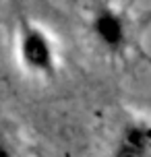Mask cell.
Instances as JSON below:
<instances>
[{
    "label": "cell",
    "instance_id": "obj_1",
    "mask_svg": "<svg viewBox=\"0 0 151 157\" xmlns=\"http://www.w3.org/2000/svg\"><path fill=\"white\" fill-rule=\"evenodd\" d=\"M151 21V15L137 19L128 8L112 0H93L87 8L85 31L91 44L110 58H124L139 50L141 29Z\"/></svg>",
    "mask_w": 151,
    "mask_h": 157
},
{
    "label": "cell",
    "instance_id": "obj_4",
    "mask_svg": "<svg viewBox=\"0 0 151 157\" xmlns=\"http://www.w3.org/2000/svg\"><path fill=\"white\" fill-rule=\"evenodd\" d=\"M0 157H17L15 151L10 149V145L6 141H2V139H0Z\"/></svg>",
    "mask_w": 151,
    "mask_h": 157
},
{
    "label": "cell",
    "instance_id": "obj_2",
    "mask_svg": "<svg viewBox=\"0 0 151 157\" xmlns=\"http://www.w3.org/2000/svg\"><path fill=\"white\" fill-rule=\"evenodd\" d=\"M15 56L25 75L54 78L60 68V56L50 31L27 15H19L15 31Z\"/></svg>",
    "mask_w": 151,
    "mask_h": 157
},
{
    "label": "cell",
    "instance_id": "obj_3",
    "mask_svg": "<svg viewBox=\"0 0 151 157\" xmlns=\"http://www.w3.org/2000/svg\"><path fill=\"white\" fill-rule=\"evenodd\" d=\"M110 157H151V120L143 116L126 118L112 143Z\"/></svg>",
    "mask_w": 151,
    "mask_h": 157
},
{
    "label": "cell",
    "instance_id": "obj_5",
    "mask_svg": "<svg viewBox=\"0 0 151 157\" xmlns=\"http://www.w3.org/2000/svg\"><path fill=\"white\" fill-rule=\"evenodd\" d=\"M139 54H141V58H143L145 62H147V64H149V66H151V54H147V52H143V50H141Z\"/></svg>",
    "mask_w": 151,
    "mask_h": 157
}]
</instances>
